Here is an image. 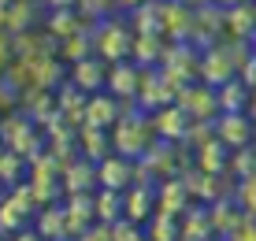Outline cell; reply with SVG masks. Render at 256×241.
<instances>
[{
    "label": "cell",
    "mask_w": 256,
    "mask_h": 241,
    "mask_svg": "<svg viewBox=\"0 0 256 241\" xmlns=\"http://www.w3.org/2000/svg\"><path fill=\"white\" fill-rule=\"evenodd\" d=\"M0 145H4L8 152H19L26 164H30V160H38L48 148V138L22 108H15V112H8L4 119H0Z\"/></svg>",
    "instance_id": "1"
},
{
    "label": "cell",
    "mask_w": 256,
    "mask_h": 241,
    "mask_svg": "<svg viewBox=\"0 0 256 241\" xmlns=\"http://www.w3.org/2000/svg\"><path fill=\"white\" fill-rule=\"evenodd\" d=\"M156 145V126H152V115L141 112V108H130L122 119L112 126V148L119 156H130V160H141L148 148Z\"/></svg>",
    "instance_id": "2"
},
{
    "label": "cell",
    "mask_w": 256,
    "mask_h": 241,
    "mask_svg": "<svg viewBox=\"0 0 256 241\" xmlns=\"http://www.w3.org/2000/svg\"><path fill=\"white\" fill-rule=\"evenodd\" d=\"M93 52L104 60V64H126L134 56V26L119 15H108V19L93 22Z\"/></svg>",
    "instance_id": "3"
},
{
    "label": "cell",
    "mask_w": 256,
    "mask_h": 241,
    "mask_svg": "<svg viewBox=\"0 0 256 241\" xmlns=\"http://www.w3.org/2000/svg\"><path fill=\"white\" fill-rule=\"evenodd\" d=\"M160 70L167 78H171L178 89H186L193 82H200V48L197 44H190V41H174V44H167V52H164V64Z\"/></svg>",
    "instance_id": "4"
},
{
    "label": "cell",
    "mask_w": 256,
    "mask_h": 241,
    "mask_svg": "<svg viewBox=\"0 0 256 241\" xmlns=\"http://www.w3.org/2000/svg\"><path fill=\"white\" fill-rule=\"evenodd\" d=\"M178 93H182V89L174 86V82L164 74L160 67H152V70H145V74H141V89H138L134 108L148 112V115H156L160 108H167V104H174V100H178Z\"/></svg>",
    "instance_id": "5"
},
{
    "label": "cell",
    "mask_w": 256,
    "mask_h": 241,
    "mask_svg": "<svg viewBox=\"0 0 256 241\" xmlns=\"http://www.w3.org/2000/svg\"><path fill=\"white\" fill-rule=\"evenodd\" d=\"M216 138L223 141L230 152H242V148H252L256 138V122L249 112H223L216 119Z\"/></svg>",
    "instance_id": "6"
},
{
    "label": "cell",
    "mask_w": 256,
    "mask_h": 241,
    "mask_svg": "<svg viewBox=\"0 0 256 241\" xmlns=\"http://www.w3.org/2000/svg\"><path fill=\"white\" fill-rule=\"evenodd\" d=\"M96 178H100V190L126 193V190H134V186H138V160L112 152L108 160L96 164Z\"/></svg>",
    "instance_id": "7"
},
{
    "label": "cell",
    "mask_w": 256,
    "mask_h": 241,
    "mask_svg": "<svg viewBox=\"0 0 256 241\" xmlns=\"http://www.w3.org/2000/svg\"><path fill=\"white\" fill-rule=\"evenodd\" d=\"M178 104L193 115V122H216L219 119V93L204 82H193L178 93Z\"/></svg>",
    "instance_id": "8"
},
{
    "label": "cell",
    "mask_w": 256,
    "mask_h": 241,
    "mask_svg": "<svg viewBox=\"0 0 256 241\" xmlns=\"http://www.w3.org/2000/svg\"><path fill=\"white\" fill-rule=\"evenodd\" d=\"M230 78H238V67H234V60H230V52H226L223 41L200 52V82L204 86L219 89L223 82H230Z\"/></svg>",
    "instance_id": "9"
},
{
    "label": "cell",
    "mask_w": 256,
    "mask_h": 241,
    "mask_svg": "<svg viewBox=\"0 0 256 241\" xmlns=\"http://www.w3.org/2000/svg\"><path fill=\"white\" fill-rule=\"evenodd\" d=\"M134 104H122L119 96H112L108 89L104 93H93L90 96V108H86V126H96V130H112L116 122L126 115Z\"/></svg>",
    "instance_id": "10"
},
{
    "label": "cell",
    "mask_w": 256,
    "mask_h": 241,
    "mask_svg": "<svg viewBox=\"0 0 256 241\" xmlns=\"http://www.w3.org/2000/svg\"><path fill=\"white\" fill-rule=\"evenodd\" d=\"M152 126H156V138H164V141H178V145H186V138H190V126H193V115L182 108L178 100L174 104H167V108H160L152 115Z\"/></svg>",
    "instance_id": "11"
},
{
    "label": "cell",
    "mask_w": 256,
    "mask_h": 241,
    "mask_svg": "<svg viewBox=\"0 0 256 241\" xmlns=\"http://www.w3.org/2000/svg\"><path fill=\"white\" fill-rule=\"evenodd\" d=\"M141 74H145V70H141L134 60H126V64H112L108 67V93L112 96H119L122 104H134L138 100V89H141Z\"/></svg>",
    "instance_id": "12"
},
{
    "label": "cell",
    "mask_w": 256,
    "mask_h": 241,
    "mask_svg": "<svg viewBox=\"0 0 256 241\" xmlns=\"http://www.w3.org/2000/svg\"><path fill=\"white\" fill-rule=\"evenodd\" d=\"M67 82H74L82 93H104V86H108V64H104L100 56H90V60H78V64H70L67 70Z\"/></svg>",
    "instance_id": "13"
},
{
    "label": "cell",
    "mask_w": 256,
    "mask_h": 241,
    "mask_svg": "<svg viewBox=\"0 0 256 241\" xmlns=\"http://www.w3.org/2000/svg\"><path fill=\"white\" fill-rule=\"evenodd\" d=\"M193 15H197V8L182 4V0H164V38L167 41H190L193 34Z\"/></svg>",
    "instance_id": "14"
},
{
    "label": "cell",
    "mask_w": 256,
    "mask_h": 241,
    "mask_svg": "<svg viewBox=\"0 0 256 241\" xmlns=\"http://www.w3.org/2000/svg\"><path fill=\"white\" fill-rule=\"evenodd\" d=\"M100 190V178H96V164L86 156H74L64 167V197L67 193H96Z\"/></svg>",
    "instance_id": "15"
},
{
    "label": "cell",
    "mask_w": 256,
    "mask_h": 241,
    "mask_svg": "<svg viewBox=\"0 0 256 241\" xmlns=\"http://www.w3.org/2000/svg\"><path fill=\"white\" fill-rule=\"evenodd\" d=\"M156 200H160L164 216H174V219H182L193 208V193H190V186L182 182V178H167V182H160V186H156Z\"/></svg>",
    "instance_id": "16"
},
{
    "label": "cell",
    "mask_w": 256,
    "mask_h": 241,
    "mask_svg": "<svg viewBox=\"0 0 256 241\" xmlns=\"http://www.w3.org/2000/svg\"><path fill=\"white\" fill-rule=\"evenodd\" d=\"M56 104H60V115L70 122L74 130L86 126V108H90V93H82L74 82H64L56 89Z\"/></svg>",
    "instance_id": "17"
},
{
    "label": "cell",
    "mask_w": 256,
    "mask_h": 241,
    "mask_svg": "<svg viewBox=\"0 0 256 241\" xmlns=\"http://www.w3.org/2000/svg\"><path fill=\"white\" fill-rule=\"evenodd\" d=\"M64 208H67V222H70V238H74L96 222V193H67Z\"/></svg>",
    "instance_id": "18"
},
{
    "label": "cell",
    "mask_w": 256,
    "mask_h": 241,
    "mask_svg": "<svg viewBox=\"0 0 256 241\" xmlns=\"http://www.w3.org/2000/svg\"><path fill=\"white\" fill-rule=\"evenodd\" d=\"M160 212V200H156V186H134L126 190V219L145 226L148 219Z\"/></svg>",
    "instance_id": "19"
},
{
    "label": "cell",
    "mask_w": 256,
    "mask_h": 241,
    "mask_svg": "<svg viewBox=\"0 0 256 241\" xmlns=\"http://www.w3.org/2000/svg\"><path fill=\"white\" fill-rule=\"evenodd\" d=\"M34 230H38L45 241L56 238H70V222H67V208L64 204H45V208L34 216Z\"/></svg>",
    "instance_id": "20"
},
{
    "label": "cell",
    "mask_w": 256,
    "mask_h": 241,
    "mask_svg": "<svg viewBox=\"0 0 256 241\" xmlns=\"http://www.w3.org/2000/svg\"><path fill=\"white\" fill-rule=\"evenodd\" d=\"M82 26H90V22H86L74 8H67V12H45V26H41V30H45L56 44H64L67 38H74Z\"/></svg>",
    "instance_id": "21"
},
{
    "label": "cell",
    "mask_w": 256,
    "mask_h": 241,
    "mask_svg": "<svg viewBox=\"0 0 256 241\" xmlns=\"http://www.w3.org/2000/svg\"><path fill=\"white\" fill-rule=\"evenodd\" d=\"M216 226H212V212L208 204H193L182 216V241H216Z\"/></svg>",
    "instance_id": "22"
},
{
    "label": "cell",
    "mask_w": 256,
    "mask_h": 241,
    "mask_svg": "<svg viewBox=\"0 0 256 241\" xmlns=\"http://www.w3.org/2000/svg\"><path fill=\"white\" fill-rule=\"evenodd\" d=\"M130 26H134V34L164 38V0H145L141 8H134L130 12Z\"/></svg>",
    "instance_id": "23"
},
{
    "label": "cell",
    "mask_w": 256,
    "mask_h": 241,
    "mask_svg": "<svg viewBox=\"0 0 256 241\" xmlns=\"http://www.w3.org/2000/svg\"><path fill=\"white\" fill-rule=\"evenodd\" d=\"M78 152L86 160H93V164H100V160H108L116 148H112V130H96V126H82L78 130Z\"/></svg>",
    "instance_id": "24"
},
{
    "label": "cell",
    "mask_w": 256,
    "mask_h": 241,
    "mask_svg": "<svg viewBox=\"0 0 256 241\" xmlns=\"http://www.w3.org/2000/svg\"><path fill=\"white\" fill-rule=\"evenodd\" d=\"M208 212H212V226H216V234H219V238H230L234 230L245 222V212L238 208V200H234V197H223V200L208 204Z\"/></svg>",
    "instance_id": "25"
},
{
    "label": "cell",
    "mask_w": 256,
    "mask_h": 241,
    "mask_svg": "<svg viewBox=\"0 0 256 241\" xmlns=\"http://www.w3.org/2000/svg\"><path fill=\"white\" fill-rule=\"evenodd\" d=\"M167 38H148V34H134V64L141 70H152V67H160L164 64V52H167Z\"/></svg>",
    "instance_id": "26"
},
{
    "label": "cell",
    "mask_w": 256,
    "mask_h": 241,
    "mask_svg": "<svg viewBox=\"0 0 256 241\" xmlns=\"http://www.w3.org/2000/svg\"><path fill=\"white\" fill-rule=\"evenodd\" d=\"M226 38H234V41H252L256 38V4L226 8Z\"/></svg>",
    "instance_id": "27"
},
{
    "label": "cell",
    "mask_w": 256,
    "mask_h": 241,
    "mask_svg": "<svg viewBox=\"0 0 256 241\" xmlns=\"http://www.w3.org/2000/svg\"><path fill=\"white\" fill-rule=\"evenodd\" d=\"M193 164H197L200 171H208V174H230V148L216 138V141H208L204 148L193 152Z\"/></svg>",
    "instance_id": "28"
},
{
    "label": "cell",
    "mask_w": 256,
    "mask_h": 241,
    "mask_svg": "<svg viewBox=\"0 0 256 241\" xmlns=\"http://www.w3.org/2000/svg\"><path fill=\"white\" fill-rule=\"evenodd\" d=\"M216 93H219V115H223V112H249V104H252V89L245 86L242 78L223 82Z\"/></svg>",
    "instance_id": "29"
},
{
    "label": "cell",
    "mask_w": 256,
    "mask_h": 241,
    "mask_svg": "<svg viewBox=\"0 0 256 241\" xmlns=\"http://www.w3.org/2000/svg\"><path fill=\"white\" fill-rule=\"evenodd\" d=\"M119 219H126V193L96 190V222H104V226H116Z\"/></svg>",
    "instance_id": "30"
},
{
    "label": "cell",
    "mask_w": 256,
    "mask_h": 241,
    "mask_svg": "<svg viewBox=\"0 0 256 241\" xmlns=\"http://www.w3.org/2000/svg\"><path fill=\"white\" fill-rule=\"evenodd\" d=\"M38 4H41V0H12V8H8V22H4V34H26V30H34Z\"/></svg>",
    "instance_id": "31"
},
{
    "label": "cell",
    "mask_w": 256,
    "mask_h": 241,
    "mask_svg": "<svg viewBox=\"0 0 256 241\" xmlns=\"http://www.w3.org/2000/svg\"><path fill=\"white\" fill-rule=\"evenodd\" d=\"M90 56H96L93 52V22L82 26L74 38H67L60 44V60H64V64H78V60H90Z\"/></svg>",
    "instance_id": "32"
},
{
    "label": "cell",
    "mask_w": 256,
    "mask_h": 241,
    "mask_svg": "<svg viewBox=\"0 0 256 241\" xmlns=\"http://www.w3.org/2000/svg\"><path fill=\"white\" fill-rule=\"evenodd\" d=\"M26 226H30V216L19 208V200H15L12 193H4V200H0V234L12 238V234H19Z\"/></svg>",
    "instance_id": "33"
},
{
    "label": "cell",
    "mask_w": 256,
    "mask_h": 241,
    "mask_svg": "<svg viewBox=\"0 0 256 241\" xmlns=\"http://www.w3.org/2000/svg\"><path fill=\"white\" fill-rule=\"evenodd\" d=\"M145 238L148 241H182V219L156 212V216L145 222Z\"/></svg>",
    "instance_id": "34"
},
{
    "label": "cell",
    "mask_w": 256,
    "mask_h": 241,
    "mask_svg": "<svg viewBox=\"0 0 256 241\" xmlns=\"http://www.w3.org/2000/svg\"><path fill=\"white\" fill-rule=\"evenodd\" d=\"M22 174H30V164L19 152H8L4 148V156H0V186L15 190V186H22Z\"/></svg>",
    "instance_id": "35"
},
{
    "label": "cell",
    "mask_w": 256,
    "mask_h": 241,
    "mask_svg": "<svg viewBox=\"0 0 256 241\" xmlns=\"http://www.w3.org/2000/svg\"><path fill=\"white\" fill-rule=\"evenodd\" d=\"M256 174V148H242V152H230V178L234 182H245V178Z\"/></svg>",
    "instance_id": "36"
},
{
    "label": "cell",
    "mask_w": 256,
    "mask_h": 241,
    "mask_svg": "<svg viewBox=\"0 0 256 241\" xmlns=\"http://www.w3.org/2000/svg\"><path fill=\"white\" fill-rule=\"evenodd\" d=\"M234 200L245 212V219H256V174L245 182H234Z\"/></svg>",
    "instance_id": "37"
},
{
    "label": "cell",
    "mask_w": 256,
    "mask_h": 241,
    "mask_svg": "<svg viewBox=\"0 0 256 241\" xmlns=\"http://www.w3.org/2000/svg\"><path fill=\"white\" fill-rule=\"evenodd\" d=\"M116 4L119 0H78V15H82L86 22H100V19H108V12Z\"/></svg>",
    "instance_id": "38"
},
{
    "label": "cell",
    "mask_w": 256,
    "mask_h": 241,
    "mask_svg": "<svg viewBox=\"0 0 256 241\" xmlns=\"http://www.w3.org/2000/svg\"><path fill=\"white\" fill-rule=\"evenodd\" d=\"M112 241H145V226H138L130 219H119L112 226Z\"/></svg>",
    "instance_id": "39"
},
{
    "label": "cell",
    "mask_w": 256,
    "mask_h": 241,
    "mask_svg": "<svg viewBox=\"0 0 256 241\" xmlns=\"http://www.w3.org/2000/svg\"><path fill=\"white\" fill-rule=\"evenodd\" d=\"M15 108H19V89H15L12 78L0 70V112L8 115V112H15Z\"/></svg>",
    "instance_id": "40"
},
{
    "label": "cell",
    "mask_w": 256,
    "mask_h": 241,
    "mask_svg": "<svg viewBox=\"0 0 256 241\" xmlns=\"http://www.w3.org/2000/svg\"><path fill=\"white\" fill-rule=\"evenodd\" d=\"M74 241H112V226L93 222V226H86L82 234H74Z\"/></svg>",
    "instance_id": "41"
},
{
    "label": "cell",
    "mask_w": 256,
    "mask_h": 241,
    "mask_svg": "<svg viewBox=\"0 0 256 241\" xmlns=\"http://www.w3.org/2000/svg\"><path fill=\"white\" fill-rule=\"evenodd\" d=\"M15 64V44H12V34H0V70H8Z\"/></svg>",
    "instance_id": "42"
},
{
    "label": "cell",
    "mask_w": 256,
    "mask_h": 241,
    "mask_svg": "<svg viewBox=\"0 0 256 241\" xmlns=\"http://www.w3.org/2000/svg\"><path fill=\"white\" fill-rule=\"evenodd\" d=\"M238 78H242V82H245V86H249L252 93H256V52L249 56V64H245L242 70H238Z\"/></svg>",
    "instance_id": "43"
},
{
    "label": "cell",
    "mask_w": 256,
    "mask_h": 241,
    "mask_svg": "<svg viewBox=\"0 0 256 241\" xmlns=\"http://www.w3.org/2000/svg\"><path fill=\"white\" fill-rule=\"evenodd\" d=\"M230 241H256V219H245L242 226L230 234Z\"/></svg>",
    "instance_id": "44"
},
{
    "label": "cell",
    "mask_w": 256,
    "mask_h": 241,
    "mask_svg": "<svg viewBox=\"0 0 256 241\" xmlns=\"http://www.w3.org/2000/svg\"><path fill=\"white\" fill-rule=\"evenodd\" d=\"M41 4H45V12H67V8L78 12V0H41Z\"/></svg>",
    "instance_id": "45"
},
{
    "label": "cell",
    "mask_w": 256,
    "mask_h": 241,
    "mask_svg": "<svg viewBox=\"0 0 256 241\" xmlns=\"http://www.w3.org/2000/svg\"><path fill=\"white\" fill-rule=\"evenodd\" d=\"M8 241H45V238H41V234H38L34 226H26V230H19V234H12Z\"/></svg>",
    "instance_id": "46"
},
{
    "label": "cell",
    "mask_w": 256,
    "mask_h": 241,
    "mask_svg": "<svg viewBox=\"0 0 256 241\" xmlns=\"http://www.w3.org/2000/svg\"><path fill=\"white\" fill-rule=\"evenodd\" d=\"M208 4H219V8H238V4H249V0H208Z\"/></svg>",
    "instance_id": "47"
},
{
    "label": "cell",
    "mask_w": 256,
    "mask_h": 241,
    "mask_svg": "<svg viewBox=\"0 0 256 241\" xmlns=\"http://www.w3.org/2000/svg\"><path fill=\"white\" fill-rule=\"evenodd\" d=\"M141 4H145V0H119L122 12H134V8H141Z\"/></svg>",
    "instance_id": "48"
},
{
    "label": "cell",
    "mask_w": 256,
    "mask_h": 241,
    "mask_svg": "<svg viewBox=\"0 0 256 241\" xmlns=\"http://www.w3.org/2000/svg\"><path fill=\"white\" fill-rule=\"evenodd\" d=\"M182 4H190V8H200V4H208V0H182Z\"/></svg>",
    "instance_id": "49"
},
{
    "label": "cell",
    "mask_w": 256,
    "mask_h": 241,
    "mask_svg": "<svg viewBox=\"0 0 256 241\" xmlns=\"http://www.w3.org/2000/svg\"><path fill=\"white\" fill-rule=\"evenodd\" d=\"M249 115H252V122H256V93H252V104H249Z\"/></svg>",
    "instance_id": "50"
},
{
    "label": "cell",
    "mask_w": 256,
    "mask_h": 241,
    "mask_svg": "<svg viewBox=\"0 0 256 241\" xmlns=\"http://www.w3.org/2000/svg\"><path fill=\"white\" fill-rule=\"evenodd\" d=\"M4 193H8V190H4V186H0V200H4Z\"/></svg>",
    "instance_id": "51"
},
{
    "label": "cell",
    "mask_w": 256,
    "mask_h": 241,
    "mask_svg": "<svg viewBox=\"0 0 256 241\" xmlns=\"http://www.w3.org/2000/svg\"><path fill=\"white\" fill-rule=\"evenodd\" d=\"M56 241H74V238H56Z\"/></svg>",
    "instance_id": "52"
},
{
    "label": "cell",
    "mask_w": 256,
    "mask_h": 241,
    "mask_svg": "<svg viewBox=\"0 0 256 241\" xmlns=\"http://www.w3.org/2000/svg\"><path fill=\"white\" fill-rule=\"evenodd\" d=\"M216 241H230V238H216Z\"/></svg>",
    "instance_id": "53"
},
{
    "label": "cell",
    "mask_w": 256,
    "mask_h": 241,
    "mask_svg": "<svg viewBox=\"0 0 256 241\" xmlns=\"http://www.w3.org/2000/svg\"><path fill=\"white\" fill-rule=\"evenodd\" d=\"M252 52H256V38H252Z\"/></svg>",
    "instance_id": "54"
},
{
    "label": "cell",
    "mask_w": 256,
    "mask_h": 241,
    "mask_svg": "<svg viewBox=\"0 0 256 241\" xmlns=\"http://www.w3.org/2000/svg\"><path fill=\"white\" fill-rule=\"evenodd\" d=\"M0 156H4V145H0Z\"/></svg>",
    "instance_id": "55"
},
{
    "label": "cell",
    "mask_w": 256,
    "mask_h": 241,
    "mask_svg": "<svg viewBox=\"0 0 256 241\" xmlns=\"http://www.w3.org/2000/svg\"><path fill=\"white\" fill-rule=\"evenodd\" d=\"M0 241H8V238H4V234H0Z\"/></svg>",
    "instance_id": "56"
},
{
    "label": "cell",
    "mask_w": 256,
    "mask_h": 241,
    "mask_svg": "<svg viewBox=\"0 0 256 241\" xmlns=\"http://www.w3.org/2000/svg\"><path fill=\"white\" fill-rule=\"evenodd\" d=\"M252 148H256V138H252Z\"/></svg>",
    "instance_id": "57"
},
{
    "label": "cell",
    "mask_w": 256,
    "mask_h": 241,
    "mask_svg": "<svg viewBox=\"0 0 256 241\" xmlns=\"http://www.w3.org/2000/svg\"><path fill=\"white\" fill-rule=\"evenodd\" d=\"M0 119H4V112H0Z\"/></svg>",
    "instance_id": "58"
},
{
    "label": "cell",
    "mask_w": 256,
    "mask_h": 241,
    "mask_svg": "<svg viewBox=\"0 0 256 241\" xmlns=\"http://www.w3.org/2000/svg\"><path fill=\"white\" fill-rule=\"evenodd\" d=\"M0 4H4V0H0Z\"/></svg>",
    "instance_id": "59"
}]
</instances>
